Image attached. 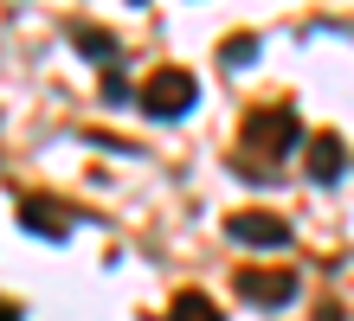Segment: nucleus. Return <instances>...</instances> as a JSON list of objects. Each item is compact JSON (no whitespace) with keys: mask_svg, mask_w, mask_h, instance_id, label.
I'll use <instances>...</instances> for the list:
<instances>
[{"mask_svg":"<svg viewBox=\"0 0 354 321\" xmlns=\"http://www.w3.org/2000/svg\"><path fill=\"white\" fill-rule=\"evenodd\" d=\"M142 110H149L155 122H174V116H187L194 110V97H200V84H194V71H180V64H168V71H155L149 84H142Z\"/></svg>","mask_w":354,"mask_h":321,"instance_id":"2","label":"nucleus"},{"mask_svg":"<svg viewBox=\"0 0 354 321\" xmlns=\"http://www.w3.org/2000/svg\"><path fill=\"white\" fill-rule=\"evenodd\" d=\"M316 321H342V309H335V302H322V309H316Z\"/></svg>","mask_w":354,"mask_h":321,"instance_id":"11","label":"nucleus"},{"mask_svg":"<svg viewBox=\"0 0 354 321\" xmlns=\"http://www.w3.org/2000/svg\"><path fill=\"white\" fill-rule=\"evenodd\" d=\"M232 289L252 309H283V302H297V270H258V264H245L232 276Z\"/></svg>","mask_w":354,"mask_h":321,"instance_id":"3","label":"nucleus"},{"mask_svg":"<svg viewBox=\"0 0 354 321\" xmlns=\"http://www.w3.org/2000/svg\"><path fill=\"white\" fill-rule=\"evenodd\" d=\"M71 39H77V52H84V58H97V64H110V71L122 64V46H116V39L103 32V26H71Z\"/></svg>","mask_w":354,"mask_h":321,"instance_id":"7","label":"nucleus"},{"mask_svg":"<svg viewBox=\"0 0 354 321\" xmlns=\"http://www.w3.org/2000/svg\"><path fill=\"white\" fill-rule=\"evenodd\" d=\"M342 167H348V148L335 135H309V180H342Z\"/></svg>","mask_w":354,"mask_h":321,"instance_id":"6","label":"nucleus"},{"mask_svg":"<svg viewBox=\"0 0 354 321\" xmlns=\"http://www.w3.org/2000/svg\"><path fill=\"white\" fill-rule=\"evenodd\" d=\"M245 148H258L264 161H277L290 155V148H303V122L290 103H270V110H252L245 116Z\"/></svg>","mask_w":354,"mask_h":321,"instance_id":"1","label":"nucleus"},{"mask_svg":"<svg viewBox=\"0 0 354 321\" xmlns=\"http://www.w3.org/2000/svg\"><path fill=\"white\" fill-rule=\"evenodd\" d=\"M168 315H174V321H225V315H219L213 302H206V295H200V289H180Z\"/></svg>","mask_w":354,"mask_h":321,"instance_id":"8","label":"nucleus"},{"mask_svg":"<svg viewBox=\"0 0 354 321\" xmlns=\"http://www.w3.org/2000/svg\"><path fill=\"white\" fill-rule=\"evenodd\" d=\"M219 58H225V64H252V58H258V39H252V32H232Z\"/></svg>","mask_w":354,"mask_h":321,"instance_id":"9","label":"nucleus"},{"mask_svg":"<svg viewBox=\"0 0 354 321\" xmlns=\"http://www.w3.org/2000/svg\"><path fill=\"white\" fill-rule=\"evenodd\" d=\"M225 231H232L239 244H283V238H290V225L277 219V212H258V206H252V212H232Z\"/></svg>","mask_w":354,"mask_h":321,"instance_id":"5","label":"nucleus"},{"mask_svg":"<svg viewBox=\"0 0 354 321\" xmlns=\"http://www.w3.org/2000/svg\"><path fill=\"white\" fill-rule=\"evenodd\" d=\"M103 103H110V110H116V103H129V84H122L116 71H110V77H103Z\"/></svg>","mask_w":354,"mask_h":321,"instance_id":"10","label":"nucleus"},{"mask_svg":"<svg viewBox=\"0 0 354 321\" xmlns=\"http://www.w3.org/2000/svg\"><path fill=\"white\" fill-rule=\"evenodd\" d=\"M136 7H142V0H136Z\"/></svg>","mask_w":354,"mask_h":321,"instance_id":"13","label":"nucleus"},{"mask_svg":"<svg viewBox=\"0 0 354 321\" xmlns=\"http://www.w3.org/2000/svg\"><path fill=\"white\" fill-rule=\"evenodd\" d=\"M0 321H19V309H13V302H0Z\"/></svg>","mask_w":354,"mask_h":321,"instance_id":"12","label":"nucleus"},{"mask_svg":"<svg viewBox=\"0 0 354 321\" xmlns=\"http://www.w3.org/2000/svg\"><path fill=\"white\" fill-rule=\"evenodd\" d=\"M19 225L32 231V238H71V212L58 206V200H46V193H26V200H19Z\"/></svg>","mask_w":354,"mask_h":321,"instance_id":"4","label":"nucleus"}]
</instances>
